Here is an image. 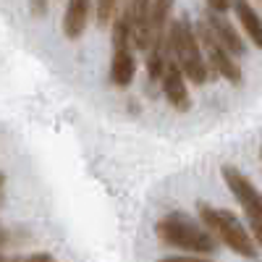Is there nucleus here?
I'll return each instance as SVG.
<instances>
[{
    "instance_id": "1",
    "label": "nucleus",
    "mask_w": 262,
    "mask_h": 262,
    "mask_svg": "<svg viewBox=\"0 0 262 262\" xmlns=\"http://www.w3.org/2000/svg\"><path fill=\"white\" fill-rule=\"evenodd\" d=\"M155 233L163 244L173 247V249H181V252H191V254H215L217 252V238L207 231V226L202 221H194L186 212L173 210L168 215H163Z\"/></svg>"
},
{
    "instance_id": "2",
    "label": "nucleus",
    "mask_w": 262,
    "mask_h": 262,
    "mask_svg": "<svg viewBox=\"0 0 262 262\" xmlns=\"http://www.w3.org/2000/svg\"><path fill=\"white\" fill-rule=\"evenodd\" d=\"M168 48L170 55L176 58V63L181 66V71L186 74V79L196 86L207 84L210 74V66L205 60V50H202V42L196 37V27L186 16L170 21L168 27Z\"/></svg>"
},
{
    "instance_id": "3",
    "label": "nucleus",
    "mask_w": 262,
    "mask_h": 262,
    "mask_svg": "<svg viewBox=\"0 0 262 262\" xmlns=\"http://www.w3.org/2000/svg\"><path fill=\"white\" fill-rule=\"evenodd\" d=\"M196 212H200V221L207 226V231L221 244H226L231 252L242 254L247 259L257 257V242H254V236L244 228V223L238 221L231 210L212 207L207 202H200V205H196Z\"/></svg>"
},
{
    "instance_id": "4",
    "label": "nucleus",
    "mask_w": 262,
    "mask_h": 262,
    "mask_svg": "<svg viewBox=\"0 0 262 262\" xmlns=\"http://www.w3.org/2000/svg\"><path fill=\"white\" fill-rule=\"evenodd\" d=\"M196 37H200V42H202V50H205V60L210 66V74L212 76H223L231 84H242V69H238V63H236V55L217 42L212 29L205 24V18L196 21Z\"/></svg>"
},
{
    "instance_id": "5",
    "label": "nucleus",
    "mask_w": 262,
    "mask_h": 262,
    "mask_svg": "<svg viewBox=\"0 0 262 262\" xmlns=\"http://www.w3.org/2000/svg\"><path fill=\"white\" fill-rule=\"evenodd\" d=\"M221 173H223V181H226L228 191L236 196V202L242 205V210L247 212L249 221H262V194L249 181L247 173H242L233 165H223Z\"/></svg>"
},
{
    "instance_id": "6",
    "label": "nucleus",
    "mask_w": 262,
    "mask_h": 262,
    "mask_svg": "<svg viewBox=\"0 0 262 262\" xmlns=\"http://www.w3.org/2000/svg\"><path fill=\"white\" fill-rule=\"evenodd\" d=\"M160 90L168 100V105L179 113H186L191 107V95H189V86H186V74L181 71V66L176 63V58H170L163 79H160Z\"/></svg>"
},
{
    "instance_id": "7",
    "label": "nucleus",
    "mask_w": 262,
    "mask_h": 262,
    "mask_svg": "<svg viewBox=\"0 0 262 262\" xmlns=\"http://www.w3.org/2000/svg\"><path fill=\"white\" fill-rule=\"evenodd\" d=\"M202 18H205V24L212 29V34L217 37V42H221L223 48H228L236 58H242V55L247 53V45H244L242 34L236 32V27L231 24V21H228L221 11H212V8H207Z\"/></svg>"
},
{
    "instance_id": "8",
    "label": "nucleus",
    "mask_w": 262,
    "mask_h": 262,
    "mask_svg": "<svg viewBox=\"0 0 262 262\" xmlns=\"http://www.w3.org/2000/svg\"><path fill=\"white\" fill-rule=\"evenodd\" d=\"M128 13H131V42L137 50L149 48V6L152 0H128Z\"/></svg>"
},
{
    "instance_id": "9",
    "label": "nucleus",
    "mask_w": 262,
    "mask_h": 262,
    "mask_svg": "<svg viewBox=\"0 0 262 262\" xmlns=\"http://www.w3.org/2000/svg\"><path fill=\"white\" fill-rule=\"evenodd\" d=\"M90 13H92V0H69L63 13V34L69 39H79L90 24Z\"/></svg>"
},
{
    "instance_id": "10",
    "label": "nucleus",
    "mask_w": 262,
    "mask_h": 262,
    "mask_svg": "<svg viewBox=\"0 0 262 262\" xmlns=\"http://www.w3.org/2000/svg\"><path fill=\"white\" fill-rule=\"evenodd\" d=\"M137 76V58L131 48H113L111 58V84L116 90H126Z\"/></svg>"
},
{
    "instance_id": "11",
    "label": "nucleus",
    "mask_w": 262,
    "mask_h": 262,
    "mask_svg": "<svg viewBox=\"0 0 262 262\" xmlns=\"http://www.w3.org/2000/svg\"><path fill=\"white\" fill-rule=\"evenodd\" d=\"M170 11H173V0H152V6H149V45L168 39Z\"/></svg>"
},
{
    "instance_id": "12",
    "label": "nucleus",
    "mask_w": 262,
    "mask_h": 262,
    "mask_svg": "<svg viewBox=\"0 0 262 262\" xmlns=\"http://www.w3.org/2000/svg\"><path fill=\"white\" fill-rule=\"evenodd\" d=\"M233 8H236V18H238V24H242V29L247 32L249 42L262 50V18H259V13L247 3V0H236Z\"/></svg>"
},
{
    "instance_id": "13",
    "label": "nucleus",
    "mask_w": 262,
    "mask_h": 262,
    "mask_svg": "<svg viewBox=\"0 0 262 262\" xmlns=\"http://www.w3.org/2000/svg\"><path fill=\"white\" fill-rule=\"evenodd\" d=\"M113 48H131V13L128 6L113 18Z\"/></svg>"
},
{
    "instance_id": "14",
    "label": "nucleus",
    "mask_w": 262,
    "mask_h": 262,
    "mask_svg": "<svg viewBox=\"0 0 262 262\" xmlns=\"http://www.w3.org/2000/svg\"><path fill=\"white\" fill-rule=\"evenodd\" d=\"M118 3H121V0H97V24H100V27L113 24L116 11H118Z\"/></svg>"
},
{
    "instance_id": "15",
    "label": "nucleus",
    "mask_w": 262,
    "mask_h": 262,
    "mask_svg": "<svg viewBox=\"0 0 262 262\" xmlns=\"http://www.w3.org/2000/svg\"><path fill=\"white\" fill-rule=\"evenodd\" d=\"M158 262H212L207 254H189V257H163Z\"/></svg>"
},
{
    "instance_id": "16",
    "label": "nucleus",
    "mask_w": 262,
    "mask_h": 262,
    "mask_svg": "<svg viewBox=\"0 0 262 262\" xmlns=\"http://www.w3.org/2000/svg\"><path fill=\"white\" fill-rule=\"evenodd\" d=\"M13 262H55V257L50 252H37V254H29L24 259H13Z\"/></svg>"
},
{
    "instance_id": "17",
    "label": "nucleus",
    "mask_w": 262,
    "mask_h": 262,
    "mask_svg": "<svg viewBox=\"0 0 262 262\" xmlns=\"http://www.w3.org/2000/svg\"><path fill=\"white\" fill-rule=\"evenodd\" d=\"M205 3H207V8H212V11L226 13V11L233 6V0H205Z\"/></svg>"
},
{
    "instance_id": "18",
    "label": "nucleus",
    "mask_w": 262,
    "mask_h": 262,
    "mask_svg": "<svg viewBox=\"0 0 262 262\" xmlns=\"http://www.w3.org/2000/svg\"><path fill=\"white\" fill-rule=\"evenodd\" d=\"M29 6H32L34 16H45L48 13V0H29Z\"/></svg>"
},
{
    "instance_id": "19",
    "label": "nucleus",
    "mask_w": 262,
    "mask_h": 262,
    "mask_svg": "<svg viewBox=\"0 0 262 262\" xmlns=\"http://www.w3.org/2000/svg\"><path fill=\"white\" fill-rule=\"evenodd\" d=\"M249 228H252V236H254V242L262 247V221H249Z\"/></svg>"
},
{
    "instance_id": "20",
    "label": "nucleus",
    "mask_w": 262,
    "mask_h": 262,
    "mask_svg": "<svg viewBox=\"0 0 262 262\" xmlns=\"http://www.w3.org/2000/svg\"><path fill=\"white\" fill-rule=\"evenodd\" d=\"M3 181H6V179H3V173H0V186H3Z\"/></svg>"
},
{
    "instance_id": "21",
    "label": "nucleus",
    "mask_w": 262,
    "mask_h": 262,
    "mask_svg": "<svg viewBox=\"0 0 262 262\" xmlns=\"http://www.w3.org/2000/svg\"><path fill=\"white\" fill-rule=\"evenodd\" d=\"M0 262H13V259H0Z\"/></svg>"
}]
</instances>
